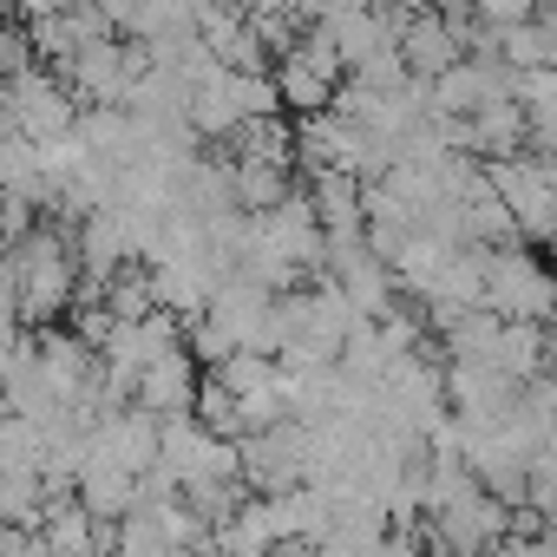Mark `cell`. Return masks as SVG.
I'll list each match as a JSON object with an SVG mask.
<instances>
[{
  "label": "cell",
  "mask_w": 557,
  "mask_h": 557,
  "mask_svg": "<svg viewBox=\"0 0 557 557\" xmlns=\"http://www.w3.org/2000/svg\"><path fill=\"white\" fill-rule=\"evenodd\" d=\"M79 249H73V223L47 216L27 236L8 243V269H0V289L14 296L27 329H53V315H66L79 302Z\"/></svg>",
  "instance_id": "1"
},
{
  "label": "cell",
  "mask_w": 557,
  "mask_h": 557,
  "mask_svg": "<svg viewBox=\"0 0 557 557\" xmlns=\"http://www.w3.org/2000/svg\"><path fill=\"white\" fill-rule=\"evenodd\" d=\"M0 119L27 145H53V138H73L79 99L66 92V79H53V66H27L14 79H0Z\"/></svg>",
  "instance_id": "2"
},
{
  "label": "cell",
  "mask_w": 557,
  "mask_h": 557,
  "mask_svg": "<svg viewBox=\"0 0 557 557\" xmlns=\"http://www.w3.org/2000/svg\"><path fill=\"white\" fill-rule=\"evenodd\" d=\"M485 309L498 322H550L557 315V275L531 249H485Z\"/></svg>",
  "instance_id": "3"
},
{
  "label": "cell",
  "mask_w": 557,
  "mask_h": 557,
  "mask_svg": "<svg viewBox=\"0 0 557 557\" xmlns=\"http://www.w3.org/2000/svg\"><path fill=\"white\" fill-rule=\"evenodd\" d=\"M151 73V47H138V40H92L86 53H73L66 66H60V79H66V92L86 106V112H106V106H125L132 99V86Z\"/></svg>",
  "instance_id": "4"
},
{
  "label": "cell",
  "mask_w": 557,
  "mask_h": 557,
  "mask_svg": "<svg viewBox=\"0 0 557 557\" xmlns=\"http://www.w3.org/2000/svg\"><path fill=\"white\" fill-rule=\"evenodd\" d=\"M236 459H243V485L256 498H275V492L309 485V433L296 420H275V426L236 440Z\"/></svg>",
  "instance_id": "5"
},
{
  "label": "cell",
  "mask_w": 557,
  "mask_h": 557,
  "mask_svg": "<svg viewBox=\"0 0 557 557\" xmlns=\"http://www.w3.org/2000/svg\"><path fill=\"white\" fill-rule=\"evenodd\" d=\"M485 177H492V190L511 210V223H518L524 243H550L557 236V184L537 171L531 151L524 158H505V164H485Z\"/></svg>",
  "instance_id": "6"
},
{
  "label": "cell",
  "mask_w": 557,
  "mask_h": 557,
  "mask_svg": "<svg viewBox=\"0 0 557 557\" xmlns=\"http://www.w3.org/2000/svg\"><path fill=\"white\" fill-rule=\"evenodd\" d=\"M27 544H34V557H106L112 550V524L92 518L73 492H60L47 505V518L27 531Z\"/></svg>",
  "instance_id": "7"
},
{
  "label": "cell",
  "mask_w": 557,
  "mask_h": 557,
  "mask_svg": "<svg viewBox=\"0 0 557 557\" xmlns=\"http://www.w3.org/2000/svg\"><path fill=\"white\" fill-rule=\"evenodd\" d=\"M197 355L190 348H171V355H158L151 368H138V381H132V407H145L151 420H177V413H190L197 407Z\"/></svg>",
  "instance_id": "8"
},
{
  "label": "cell",
  "mask_w": 557,
  "mask_h": 557,
  "mask_svg": "<svg viewBox=\"0 0 557 557\" xmlns=\"http://www.w3.org/2000/svg\"><path fill=\"white\" fill-rule=\"evenodd\" d=\"M400 60L413 79H440L446 66L466 60V34H459V14H407L400 21Z\"/></svg>",
  "instance_id": "9"
},
{
  "label": "cell",
  "mask_w": 557,
  "mask_h": 557,
  "mask_svg": "<svg viewBox=\"0 0 557 557\" xmlns=\"http://www.w3.org/2000/svg\"><path fill=\"white\" fill-rule=\"evenodd\" d=\"M27 348V322H21V309H14V296L0 289V374L14 368V355Z\"/></svg>",
  "instance_id": "10"
},
{
  "label": "cell",
  "mask_w": 557,
  "mask_h": 557,
  "mask_svg": "<svg viewBox=\"0 0 557 557\" xmlns=\"http://www.w3.org/2000/svg\"><path fill=\"white\" fill-rule=\"evenodd\" d=\"M14 8H21V21H27V27H40V21H53V14H66V8H73V0H14Z\"/></svg>",
  "instance_id": "11"
},
{
  "label": "cell",
  "mask_w": 557,
  "mask_h": 557,
  "mask_svg": "<svg viewBox=\"0 0 557 557\" xmlns=\"http://www.w3.org/2000/svg\"><path fill=\"white\" fill-rule=\"evenodd\" d=\"M210 557H256V550H236V544H210Z\"/></svg>",
  "instance_id": "12"
}]
</instances>
